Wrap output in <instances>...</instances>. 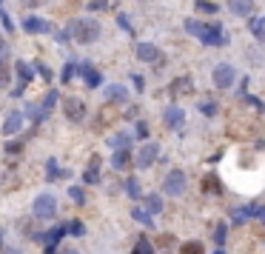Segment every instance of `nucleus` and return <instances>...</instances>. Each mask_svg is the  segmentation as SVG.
Instances as JSON below:
<instances>
[{
	"instance_id": "13",
	"label": "nucleus",
	"mask_w": 265,
	"mask_h": 254,
	"mask_svg": "<svg viewBox=\"0 0 265 254\" xmlns=\"http://www.w3.org/2000/svg\"><path fill=\"white\" fill-rule=\"evenodd\" d=\"M103 97H106L108 103H120V106H123V103L129 100V89L120 86V83H111V86L103 89Z\"/></svg>"
},
{
	"instance_id": "16",
	"label": "nucleus",
	"mask_w": 265,
	"mask_h": 254,
	"mask_svg": "<svg viewBox=\"0 0 265 254\" xmlns=\"http://www.w3.org/2000/svg\"><path fill=\"white\" fill-rule=\"evenodd\" d=\"M228 9L237 17H248L254 12V0H228Z\"/></svg>"
},
{
	"instance_id": "18",
	"label": "nucleus",
	"mask_w": 265,
	"mask_h": 254,
	"mask_svg": "<svg viewBox=\"0 0 265 254\" xmlns=\"http://www.w3.org/2000/svg\"><path fill=\"white\" fill-rule=\"evenodd\" d=\"M257 209H259L257 203L245 206V209H234V211H231V220H234V223L240 225V223H245V220H248V217H257Z\"/></svg>"
},
{
	"instance_id": "51",
	"label": "nucleus",
	"mask_w": 265,
	"mask_h": 254,
	"mask_svg": "<svg viewBox=\"0 0 265 254\" xmlns=\"http://www.w3.org/2000/svg\"><path fill=\"white\" fill-rule=\"evenodd\" d=\"M0 248H3V232H0Z\"/></svg>"
},
{
	"instance_id": "11",
	"label": "nucleus",
	"mask_w": 265,
	"mask_h": 254,
	"mask_svg": "<svg viewBox=\"0 0 265 254\" xmlns=\"http://www.w3.org/2000/svg\"><path fill=\"white\" fill-rule=\"evenodd\" d=\"M80 77H83V83H86L89 89H100L103 86V77H100V72L94 69L92 63H80Z\"/></svg>"
},
{
	"instance_id": "27",
	"label": "nucleus",
	"mask_w": 265,
	"mask_h": 254,
	"mask_svg": "<svg viewBox=\"0 0 265 254\" xmlns=\"http://www.w3.org/2000/svg\"><path fill=\"white\" fill-rule=\"evenodd\" d=\"M57 103H60V95H57V92H54V89H49V92H46V97H43V103H40V106H43V109H46V115H49V111L54 109V106H57Z\"/></svg>"
},
{
	"instance_id": "44",
	"label": "nucleus",
	"mask_w": 265,
	"mask_h": 254,
	"mask_svg": "<svg viewBox=\"0 0 265 254\" xmlns=\"http://www.w3.org/2000/svg\"><path fill=\"white\" fill-rule=\"evenodd\" d=\"M174 243V234H163V237H160V246H171Z\"/></svg>"
},
{
	"instance_id": "15",
	"label": "nucleus",
	"mask_w": 265,
	"mask_h": 254,
	"mask_svg": "<svg viewBox=\"0 0 265 254\" xmlns=\"http://www.w3.org/2000/svg\"><path fill=\"white\" fill-rule=\"evenodd\" d=\"M15 69H17V77H20V86L15 89V95H23V89L29 86V80L35 77V72L29 69V63H23V60H17L15 63Z\"/></svg>"
},
{
	"instance_id": "49",
	"label": "nucleus",
	"mask_w": 265,
	"mask_h": 254,
	"mask_svg": "<svg viewBox=\"0 0 265 254\" xmlns=\"http://www.w3.org/2000/svg\"><path fill=\"white\" fill-rule=\"evenodd\" d=\"M257 217H259V220H262V223H265V206H259V209H257Z\"/></svg>"
},
{
	"instance_id": "9",
	"label": "nucleus",
	"mask_w": 265,
	"mask_h": 254,
	"mask_svg": "<svg viewBox=\"0 0 265 254\" xmlns=\"http://www.w3.org/2000/svg\"><path fill=\"white\" fill-rule=\"evenodd\" d=\"M163 123L168 131H180L186 126V109H180V106H168L163 111Z\"/></svg>"
},
{
	"instance_id": "43",
	"label": "nucleus",
	"mask_w": 265,
	"mask_h": 254,
	"mask_svg": "<svg viewBox=\"0 0 265 254\" xmlns=\"http://www.w3.org/2000/svg\"><path fill=\"white\" fill-rule=\"evenodd\" d=\"M131 83H134V86H137V92H143V77H140V74H134V77H131Z\"/></svg>"
},
{
	"instance_id": "6",
	"label": "nucleus",
	"mask_w": 265,
	"mask_h": 254,
	"mask_svg": "<svg viewBox=\"0 0 265 254\" xmlns=\"http://www.w3.org/2000/svg\"><path fill=\"white\" fill-rule=\"evenodd\" d=\"M211 80H214L217 89H231L237 80V69L231 63H217L214 72H211Z\"/></svg>"
},
{
	"instance_id": "20",
	"label": "nucleus",
	"mask_w": 265,
	"mask_h": 254,
	"mask_svg": "<svg viewBox=\"0 0 265 254\" xmlns=\"http://www.w3.org/2000/svg\"><path fill=\"white\" fill-rule=\"evenodd\" d=\"M131 217L140 225H145V229H154V214H151L149 209H131Z\"/></svg>"
},
{
	"instance_id": "33",
	"label": "nucleus",
	"mask_w": 265,
	"mask_h": 254,
	"mask_svg": "<svg viewBox=\"0 0 265 254\" xmlns=\"http://www.w3.org/2000/svg\"><path fill=\"white\" fill-rule=\"evenodd\" d=\"M217 3H208V0H197V12H202V15H217Z\"/></svg>"
},
{
	"instance_id": "41",
	"label": "nucleus",
	"mask_w": 265,
	"mask_h": 254,
	"mask_svg": "<svg viewBox=\"0 0 265 254\" xmlns=\"http://www.w3.org/2000/svg\"><path fill=\"white\" fill-rule=\"evenodd\" d=\"M35 69H37V72H40V74H43V77L49 80V83H51V80H54V74H51L49 69H46V66H43V63H35Z\"/></svg>"
},
{
	"instance_id": "23",
	"label": "nucleus",
	"mask_w": 265,
	"mask_h": 254,
	"mask_svg": "<svg viewBox=\"0 0 265 254\" xmlns=\"http://www.w3.org/2000/svg\"><path fill=\"white\" fill-rule=\"evenodd\" d=\"M60 177H66V172L54 163V160H46V180L54 183V180H60Z\"/></svg>"
},
{
	"instance_id": "36",
	"label": "nucleus",
	"mask_w": 265,
	"mask_h": 254,
	"mask_svg": "<svg viewBox=\"0 0 265 254\" xmlns=\"http://www.w3.org/2000/svg\"><path fill=\"white\" fill-rule=\"evenodd\" d=\"M20 152H23V140H12V143L6 140V154H20Z\"/></svg>"
},
{
	"instance_id": "14",
	"label": "nucleus",
	"mask_w": 265,
	"mask_h": 254,
	"mask_svg": "<svg viewBox=\"0 0 265 254\" xmlns=\"http://www.w3.org/2000/svg\"><path fill=\"white\" fill-rule=\"evenodd\" d=\"M23 29L29 32V35H46V32H54V29H51V23H46L43 17H26V20H23Z\"/></svg>"
},
{
	"instance_id": "19",
	"label": "nucleus",
	"mask_w": 265,
	"mask_h": 254,
	"mask_svg": "<svg viewBox=\"0 0 265 254\" xmlns=\"http://www.w3.org/2000/svg\"><path fill=\"white\" fill-rule=\"evenodd\" d=\"M129 163H131V152H129V149H117V152L111 154V166H114L117 172H123Z\"/></svg>"
},
{
	"instance_id": "30",
	"label": "nucleus",
	"mask_w": 265,
	"mask_h": 254,
	"mask_svg": "<svg viewBox=\"0 0 265 254\" xmlns=\"http://www.w3.org/2000/svg\"><path fill=\"white\" fill-rule=\"evenodd\" d=\"M111 146H114V149H131V134H114V137H111Z\"/></svg>"
},
{
	"instance_id": "8",
	"label": "nucleus",
	"mask_w": 265,
	"mask_h": 254,
	"mask_svg": "<svg viewBox=\"0 0 265 254\" xmlns=\"http://www.w3.org/2000/svg\"><path fill=\"white\" fill-rule=\"evenodd\" d=\"M137 58L143 60V63H151V66H163L165 63V54L154 43H137Z\"/></svg>"
},
{
	"instance_id": "48",
	"label": "nucleus",
	"mask_w": 265,
	"mask_h": 254,
	"mask_svg": "<svg viewBox=\"0 0 265 254\" xmlns=\"http://www.w3.org/2000/svg\"><path fill=\"white\" fill-rule=\"evenodd\" d=\"M60 254H80V251H77V248H72V246H69V248H60Z\"/></svg>"
},
{
	"instance_id": "1",
	"label": "nucleus",
	"mask_w": 265,
	"mask_h": 254,
	"mask_svg": "<svg viewBox=\"0 0 265 254\" xmlns=\"http://www.w3.org/2000/svg\"><path fill=\"white\" fill-rule=\"evenodd\" d=\"M186 32L191 37H197L200 43H205V46H225V43H228V37L222 35L220 26H208V23L194 20V17H188V20H186Z\"/></svg>"
},
{
	"instance_id": "29",
	"label": "nucleus",
	"mask_w": 265,
	"mask_h": 254,
	"mask_svg": "<svg viewBox=\"0 0 265 254\" xmlns=\"http://www.w3.org/2000/svg\"><path fill=\"white\" fill-rule=\"evenodd\" d=\"M126 191H129L131 200H143V194H140V186H137V177H129V180H126Z\"/></svg>"
},
{
	"instance_id": "34",
	"label": "nucleus",
	"mask_w": 265,
	"mask_h": 254,
	"mask_svg": "<svg viewBox=\"0 0 265 254\" xmlns=\"http://www.w3.org/2000/svg\"><path fill=\"white\" fill-rule=\"evenodd\" d=\"M69 234H74V237H80V234H86V225L80 223V220H69Z\"/></svg>"
},
{
	"instance_id": "4",
	"label": "nucleus",
	"mask_w": 265,
	"mask_h": 254,
	"mask_svg": "<svg viewBox=\"0 0 265 254\" xmlns=\"http://www.w3.org/2000/svg\"><path fill=\"white\" fill-rule=\"evenodd\" d=\"M32 211H35L37 220H54V214H57V200H54V194H37Z\"/></svg>"
},
{
	"instance_id": "17",
	"label": "nucleus",
	"mask_w": 265,
	"mask_h": 254,
	"mask_svg": "<svg viewBox=\"0 0 265 254\" xmlns=\"http://www.w3.org/2000/svg\"><path fill=\"white\" fill-rule=\"evenodd\" d=\"M194 89V80L188 77V74H183V77H174L171 80V95H188Z\"/></svg>"
},
{
	"instance_id": "42",
	"label": "nucleus",
	"mask_w": 265,
	"mask_h": 254,
	"mask_svg": "<svg viewBox=\"0 0 265 254\" xmlns=\"http://www.w3.org/2000/svg\"><path fill=\"white\" fill-rule=\"evenodd\" d=\"M117 26H120V29H126V32H134V29H131V23L126 20V15H117Z\"/></svg>"
},
{
	"instance_id": "35",
	"label": "nucleus",
	"mask_w": 265,
	"mask_h": 254,
	"mask_svg": "<svg viewBox=\"0 0 265 254\" xmlns=\"http://www.w3.org/2000/svg\"><path fill=\"white\" fill-rule=\"evenodd\" d=\"M74 72H80L77 60H72V63H66V69H63V83H69V80L74 77Z\"/></svg>"
},
{
	"instance_id": "46",
	"label": "nucleus",
	"mask_w": 265,
	"mask_h": 254,
	"mask_svg": "<svg viewBox=\"0 0 265 254\" xmlns=\"http://www.w3.org/2000/svg\"><path fill=\"white\" fill-rule=\"evenodd\" d=\"M108 0H92V9H106Z\"/></svg>"
},
{
	"instance_id": "52",
	"label": "nucleus",
	"mask_w": 265,
	"mask_h": 254,
	"mask_svg": "<svg viewBox=\"0 0 265 254\" xmlns=\"http://www.w3.org/2000/svg\"><path fill=\"white\" fill-rule=\"evenodd\" d=\"M214 254H225V251H222V248H217V251H214Z\"/></svg>"
},
{
	"instance_id": "38",
	"label": "nucleus",
	"mask_w": 265,
	"mask_h": 254,
	"mask_svg": "<svg viewBox=\"0 0 265 254\" xmlns=\"http://www.w3.org/2000/svg\"><path fill=\"white\" fill-rule=\"evenodd\" d=\"M200 111H202L205 117H214L217 111H220V106H217V103H202V106H200Z\"/></svg>"
},
{
	"instance_id": "45",
	"label": "nucleus",
	"mask_w": 265,
	"mask_h": 254,
	"mask_svg": "<svg viewBox=\"0 0 265 254\" xmlns=\"http://www.w3.org/2000/svg\"><path fill=\"white\" fill-rule=\"evenodd\" d=\"M26 6H32V9H37V6H43V3H49V0H23Z\"/></svg>"
},
{
	"instance_id": "24",
	"label": "nucleus",
	"mask_w": 265,
	"mask_h": 254,
	"mask_svg": "<svg viewBox=\"0 0 265 254\" xmlns=\"http://www.w3.org/2000/svg\"><path fill=\"white\" fill-rule=\"evenodd\" d=\"M143 203H145V209H149L151 214H160V211L165 209V206H163V197H160V194H149V197H143Z\"/></svg>"
},
{
	"instance_id": "39",
	"label": "nucleus",
	"mask_w": 265,
	"mask_h": 254,
	"mask_svg": "<svg viewBox=\"0 0 265 254\" xmlns=\"http://www.w3.org/2000/svg\"><path fill=\"white\" fill-rule=\"evenodd\" d=\"M243 100H245V103H248V106H254V109H257V111H259V115H262V111H265V103H262V100H259V97H248V95H245V97H243Z\"/></svg>"
},
{
	"instance_id": "25",
	"label": "nucleus",
	"mask_w": 265,
	"mask_h": 254,
	"mask_svg": "<svg viewBox=\"0 0 265 254\" xmlns=\"http://www.w3.org/2000/svg\"><path fill=\"white\" fill-rule=\"evenodd\" d=\"M180 254H205V246H202L200 240H188L180 246Z\"/></svg>"
},
{
	"instance_id": "26",
	"label": "nucleus",
	"mask_w": 265,
	"mask_h": 254,
	"mask_svg": "<svg viewBox=\"0 0 265 254\" xmlns=\"http://www.w3.org/2000/svg\"><path fill=\"white\" fill-rule=\"evenodd\" d=\"M154 251H157V246H154L151 240H145V237H140L134 243V254H154Z\"/></svg>"
},
{
	"instance_id": "37",
	"label": "nucleus",
	"mask_w": 265,
	"mask_h": 254,
	"mask_svg": "<svg viewBox=\"0 0 265 254\" xmlns=\"http://www.w3.org/2000/svg\"><path fill=\"white\" fill-rule=\"evenodd\" d=\"M134 134L140 140H145L149 137V123H145V120H137V129H134Z\"/></svg>"
},
{
	"instance_id": "3",
	"label": "nucleus",
	"mask_w": 265,
	"mask_h": 254,
	"mask_svg": "<svg viewBox=\"0 0 265 254\" xmlns=\"http://www.w3.org/2000/svg\"><path fill=\"white\" fill-rule=\"evenodd\" d=\"M186 189H188L186 172H183V168H171V172L165 175V180H163V194H168V197H183V194H186Z\"/></svg>"
},
{
	"instance_id": "12",
	"label": "nucleus",
	"mask_w": 265,
	"mask_h": 254,
	"mask_svg": "<svg viewBox=\"0 0 265 254\" xmlns=\"http://www.w3.org/2000/svg\"><path fill=\"white\" fill-rule=\"evenodd\" d=\"M100 172H103L100 154H92V160H89V166H86V172H83V180H86L89 186H94V183H100Z\"/></svg>"
},
{
	"instance_id": "5",
	"label": "nucleus",
	"mask_w": 265,
	"mask_h": 254,
	"mask_svg": "<svg viewBox=\"0 0 265 254\" xmlns=\"http://www.w3.org/2000/svg\"><path fill=\"white\" fill-rule=\"evenodd\" d=\"M157 160H160V146L149 140V143H143V146H140V152L134 154V166L143 172V168H151Z\"/></svg>"
},
{
	"instance_id": "31",
	"label": "nucleus",
	"mask_w": 265,
	"mask_h": 254,
	"mask_svg": "<svg viewBox=\"0 0 265 254\" xmlns=\"http://www.w3.org/2000/svg\"><path fill=\"white\" fill-rule=\"evenodd\" d=\"M9 83H12V69L9 63H0V89H9Z\"/></svg>"
},
{
	"instance_id": "47",
	"label": "nucleus",
	"mask_w": 265,
	"mask_h": 254,
	"mask_svg": "<svg viewBox=\"0 0 265 254\" xmlns=\"http://www.w3.org/2000/svg\"><path fill=\"white\" fill-rule=\"evenodd\" d=\"M54 37H57L60 43H69V35H66V32H54Z\"/></svg>"
},
{
	"instance_id": "28",
	"label": "nucleus",
	"mask_w": 265,
	"mask_h": 254,
	"mask_svg": "<svg viewBox=\"0 0 265 254\" xmlns=\"http://www.w3.org/2000/svg\"><path fill=\"white\" fill-rule=\"evenodd\" d=\"M225 237H228V225L217 223L214 225V246H225Z\"/></svg>"
},
{
	"instance_id": "50",
	"label": "nucleus",
	"mask_w": 265,
	"mask_h": 254,
	"mask_svg": "<svg viewBox=\"0 0 265 254\" xmlns=\"http://www.w3.org/2000/svg\"><path fill=\"white\" fill-rule=\"evenodd\" d=\"M6 58V43H3V40H0V60Z\"/></svg>"
},
{
	"instance_id": "2",
	"label": "nucleus",
	"mask_w": 265,
	"mask_h": 254,
	"mask_svg": "<svg viewBox=\"0 0 265 254\" xmlns=\"http://www.w3.org/2000/svg\"><path fill=\"white\" fill-rule=\"evenodd\" d=\"M100 23L94 20V17H77V20L69 26V35H72V40H77V43L89 46L94 43V40H100Z\"/></svg>"
},
{
	"instance_id": "22",
	"label": "nucleus",
	"mask_w": 265,
	"mask_h": 254,
	"mask_svg": "<svg viewBox=\"0 0 265 254\" xmlns=\"http://www.w3.org/2000/svg\"><path fill=\"white\" fill-rule=\"evenodd\" d=\"M202 191H205V194H222V186L214 175H205L202 177Z\"/></svg>"
},
{
	"instance_id": "7",
	"label": "nucleus",
	"mask_w": 265,
	"mask_h": 254,
	"mask_svg": "<svg viewBox=\"0 0 265 254\" xmlns=\"http://www.w3.org/2000/svg\"><path fill=\"white\" fill-rule=\"evenodd\" d=\"M63 115L72 123H83L86 120V103L80 100V97H63Z\"/></svg>"
},
{
	"instance_id": "40",
	"label": "nucleus",
	"mask_w": 265,
	"mask_h": 254,
	"mask_svg": "<svg viewBox=\"0 0 265 254\" xmlns=\"http://www.w3.org/2000/svg\"><path fill=\"white\" fill-rule=\"evenodd\" d=\"M0 17H3V29H6L9 35H12V32H15V23H12V17H9L6 12H0Z\"/></svg>"
},
{
	"instance_id": "32",
	"label": "nucleus",
	"mask_w": 265,
	"mask_h": 254,
	"mask_svg": "<svg viewBox=\"0 0 265 254\" xmlns=\"http://www.w3.org/2000/svg\"><path fill=\"white\" fill-rule=\"evenodd\" d=\"M69 197H72V200H74L77 206H83V203H86V191L80 189V186H69Z\"/></svg>"
},
{
	"instance_id": "10",
	"label": "nucleus",
	"mask_w": 265,
	"mask_h": 254,
	"mask_svg": "<svg viewBox=\"0 0 265 254\" xmlns=\"http://www.w3.org/2000/svg\"><path fill=\"white\" fill-rule=\"evenodd\" d=\"M23 123H26V111H9L6 120H3V134L6 137H17L23 131Z\"/></svg>"
},
{
	"instance_id": "21",
	"label": "nucleus",
	"mask_w": 265,
	"mask_h": 254,
	"mask_svg": "<svg viewBox=\"0 0 265 254\" xmlns=\"http://www.w3.org/2000/svg\"><path fill=\"white\" fill-rule=\"evenodd\" d=\"M26 120H32V126H37V123H43L46 120V109L43 106H26Z\"/></svg>"
}]
</instances>
